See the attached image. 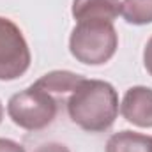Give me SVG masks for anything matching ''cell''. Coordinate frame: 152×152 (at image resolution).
<instances>
[{
    "instance_id": "12",
    "label": "cell",
    "mask_w": 152,
    "mask_h": 152,
    "mask_svg": "<svg viewBox=\"0 0 152 152\" xmlns=\"http://www.w3.org/2000/svg\"><path fill=\"white\" fill-rule=\"evenodd\" d=\"M143 66H145V71L152 76V36L143 48Z\"/></svg>"
},
{
    "instance_id": "11",
    "label": "cell",
    "mask_w": 152,
    "mask_h": 152,
    "mask_svg": "<svg viewBox=\"0 0 152 152\" xmlns=\"http://www.w3.org/2000/svg\"><path fill=\"white\" fill-rule=\"evenodd\" d=\"M34 152H71L64 143H58V142H48V143H42L39 145Z\"/></svg>"
},
{
    "instance_id": "8",
    "label": "cell",
    "mask_w": 152,
    "mask_h": 152,
    "mask_svg": "<svg viewBox=\"0 0 152 152\" xmlns=\"http://www.w3.org/2000/svg\"><path fill=\"white\" fill-rule=\"evenodd\" d=\"M81 80H83L81 75H76L73 71L57 69V71H50V73L42 75L36 81V85L44 88L46 92H50L55 97H64L66 94H71L75 90Z\"/></svg>"
},
{
    "instance_id": "13",
    "label": "cell",
    "mask_w": 152,
    "mask_h": 152,
    "mask_svg": "<svg viewBox=\"0 0 152 152\" xmlns=\"http://www.w3.org/2000/svg\"><path fill=\"white\" fill-rule=\"evenodd\" d=\"M2 118H4V106H2V101H0V124H2Z\"/></svg>"
},
{
    "instance_id": "6",
    "label": "cell",
    "mask_w": 152,
    "mask_h": 152,
    "mask_svg": "<svg viewBox=\"0 0 152 152\" xmlns=\"http://www.w3.org/2000/svg\"><path fill=\"white\" fill-rule=\"evenodd\" d=\"M122 2L120 0H73L71 14L76 21L85 20H101L112 21L120 16Z\"/></svg>"
},
{
    "instance_id": "9",
    "label": "cell",
    "mask_w": 152,
    "mask_h": 152,
    "mask_svg": "<svg viewBox=\"0 0 152 152\" xmlns=\"http://www.w3.org/2000/svg\"><path fill=\"white\" fill-rule=\"evenodd\" d=\"M120 14L129 25L152 23V0H122Z\"/></svg>"
},
{
    "instance_id": "4",
    "label": "cell",
    "mask_w": 152,
    "mask_h": 152,
    "mask_svg": "<svg viewBox=\"0 0 152 152\" xmlns=\"http://www.w3.org/2000/svg\"><path fill=\"white\" fill-rule=\"evenodd\" d=\"M30 62V48L21 28L12 20L0 16V80H18L28 71Z\"/></svg>"
},
{
    "instance_id": "5",
    "label": "cell",
    "mask_w": 152,
    "mask_h": 152,
    "mask_svg": "<svg viewBox=\"0 0 152 152\" xmlns=\"http://www.w3.org/2000/svg\"><path fill=\"white\" fill-rule=\"evenodd\" d=\"M122 117L136 127H152V88L136 85L126 90L120 103Z\"/></svg>"
},
{
    "instance_id": "3",
    "label": "cell",
    "mask_w": 152,
    "mask_h": 152,
    "mask_svg": "<svg viewBox=\"0 0 152 152\" xmlns=\"http://www.w3.org/2000/svg\"><path fill=\"white\" fill-rule=\"evenodd\" d=\"M58 112V101L55 96L44 88L32 83L25 90H20L11 96L7 103L9 118L21 129L41 131L48 127Z\"/></svg>"
},
{
    "instance_id": "2",
    "label": "cell",
    "mask_w": 152,
    "mask_h": 152,
    "mask_svg": "<svg viewBox=\"0 0 152 152\" xmlns=\"http://www.w3.org/2000/svg\"><path fill=\"white\" fill-rule=\"evenodd\" d=\"M118 48V34L112 21L85 20L76 21L69 36V51L85 66H103L110 62Z\"/></svg>"
},
{
    "instance_id": "10",
    "label": "cell",
    "mask_w": 152,
    "mask_h": 152,
    "mask_svg": "<svg viewBox=\"0 0 152 152\" xmlns=\"http://www.w3.org/2000/svg\"><path fill=\"white\" fill-rule=\"evenodd\" d=\"M0 152H25V147L11 138H0Z\"/></svg>"
},
{
    "instance_id": "1",
    "label": "cell",
    "mask_w": 152,
    "mask_h": 152,
    "mask_svg": "<svg viewBox=\"0 0 152 152\" xmlns=\"http://www.w3.org/2000/svg\"><path fill=\"white\" fill-rule=\"evenodd\" d=\"M67 115L87 133H104L117 120L118 94L104 80L83 78L67 97Z\"/></svg>"
},
{
    "instance_id": "7",
    "label": "cell",
    "mask_w": 152,
    "mask_h": 152,
    "mask_svg": "<svg viewBox=\"0 0 152 152\" xmlns=\"http://www.w3.org/2000/svg\"><path fill=\"white\" fill-rule=\"evenodd\" d=\"M104 152H152V136L124 129L108 138Z\"/></svg>"
}]
</instances>
